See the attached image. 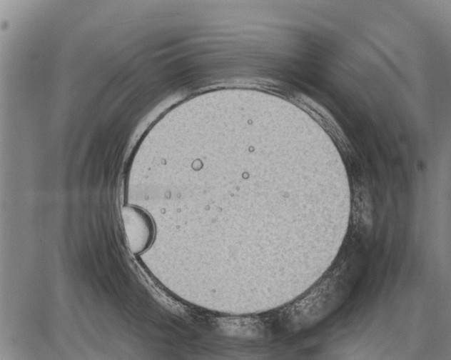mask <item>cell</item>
I'll return each instance as SVG.
<instances>
[{"mask_svg": "<svg viewBox=\"0 0 451 360\" xmlns=\"http://www.w3.org/2000/svg\"><path fill=\"white\" fill-rule=\"evenodd\" d=\"M121 217L131 251L140 254L146 250L154 237V225L151 216L138 207L127 206L122 209Z\"/></svg>", "mask_w": 451, "mask_h": 360, "instance_id": "cell-1", "label": "cell"}]
</instances>
